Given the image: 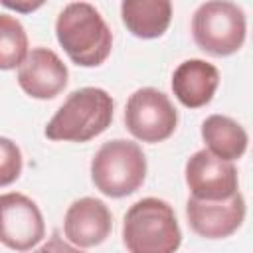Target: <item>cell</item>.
Masks as SVG:
<instances>
[{"mask_svg":"<svg viewBox=\"0 0 253 253\" xmlns=\"http://www.w3.org/2000/svg\"><path fill=\"white\" fill-rule=\"evenodd\" d=\"M55 38L79 67H99L113 49V34L101 12L89 2H71L59 12Z\"/></svg>","mask_w":253,"mask_h":253,"instance_id":"1","label":"cell"},{"mask_svg":"<svg viewBox=\"0 0 253 253\" xmlns=\"http://www.w3.org/2000/svg\"><path fill=\"white\" fill-rule=\"evenodd\" d=\"M113 111V97L105 89L81 87L67 95L43 132L55 142H87L111 126Z\"/></svg>","mask_w":253,"mask_h":253,"instance_id":"2","label":"cell"},{"mask_svg":"<svg viewBox=\"0 0 253 253\" xmlns=\"http://www.w3.org/2000/svg\"><path fill=\"white\" fill-rule=\"evenodd\" d=\"M123 243L128 253H176L182 231L174 208L160 198L134 202L123 217Z\"/></svg>","mask_w":253,"mask_h":253,"instance_id":"3","label":"cell"},{"mask_svg":"<svg viewBox=\"0 0 253 253\" xmlns=\"http://www.w3.org/2000/svg\"><path fill=\"white\" fill-rule=\"evenodd\" d=\"M146 178V156L138 142L115 138L99 146L91 160V180L109 198L134 194Z\"/></svg>","mask_w":253,"mask_h":253,"instance_id":"4","label":"cell"},{"mask_svg":"<svg viewBox=\"0 0 253 253\" xmlns=\"http://www.w3.org/2000/svg\"><path fill=\"white\" fill-rule=\"evenodd\" d=\"M245 34V12L241 6L227 0L204 2L192 16V36L196 45L213 57H227L239 51Z\"/></svg>","mask_w":253,"mask_h":253,"instance_id":"5","label":"cell"},{"mask_svg":"<svg viewBox=\"0 0 253 253\" xmlns=\"http://www.w3.org/2000/svg\"><path fill=\"white\" fill-rule=\"evenodd\" d=\"M125 126L136 140L156 144L174 134L178 111L166 93L154 87H140L126 101Z\"/></svg>","mask_w":253,"mask_h":253,"instance_id":"6","label":"cell"},{"mask_svg":"<svg viewBox=\"0 0 253 253\" xmlns=\"http://www.w3.org/2000/svg\"><path fill=\"white\" fill-rule=\"evenodd\" d=\"M45 237V223L38 204L20 194H0V243L12 251H32Z\"/></svg>","mask_w":253,"mask_h":253,"instance_id":"7","label":"cell"},{"mask_svg":"<svg viewBox=\"0 0 253 253\" xmlns=\"http://www.w3.org/2000/svg\"><path fill=\"white\" fill-rule=\"evenodd\" d=\"M190 198L204 202H223L239 192V176L233 162L221 160L206 148L194 152L184 168Z\"/></svg>","mask_w":253,"mask_h":253,"instance_id":"8","label":"cell"},{"mask_svg":"<svg viewBox=\"0 0 253 253\" xmlns=\"http://www.w3.org/2000/svg\"><path fill=\"white\" fill-rule=\"evenodd\" d=\"M69 81L67 65L49 47H32L18 67V85L32 99H53Z\"/></svg>","mask_w":253,"mask_h":253,"instance_id":"9","label":"cell"},{"mask_svg":"<svg viewBox=\"0 0 253 253\" xmlns=\"http://www.w3.org/2000/svg\"><path fill=\"white\" fill-rule=\"evenodd\" d=\"M186 219L194 233L206 239H223L233 235L245 219V200L241 192L223 202H204L188 198Z\"/></svg>","mask_w":253,"mask_h":253,"instance_id":"10","label":"cell"},{"mask_svg":"<svg viewBox=\"0 0 253 253\" xmlns=\"http://www.w3.org/2000/svg\"><path fill=\"white\" fill-rule=\"evenodd\" d=\"M113 229L111 210L103 200L85 196L67 208L63 215V233L67 241L79 249L101 245Z\"/></svg>","mask_w":253,"mask_h":253,"instance_id":"11","label":"cell"},{"mask_svg":"<svg viewBox=\"0 0 253 253\" xmlns=\"http://www.w3.org/2000/svg\"><path fill=\"white\" fill-rule=\"evenodd\" d=\"M219 85V71L206 59H186L172 73L174 97L188 109L206 107Z\"/></svg>","mask_w":253,"mask_h":253,"instance_id":"12","label":"cell"},{"mask_svg":"<svg viewBox=\"0 0 253 253\" xmlns=\"http://www.w3.org/2000/svg\"><path fill=\"white\" fill-rule=\"evenodd\" d=\"M121 20L134 38L154 40L168 30L172 4L168 0H125L121 4Z\"/></svg>","mask_w":253,"mask_h":253,"instance_id":"13","label":"cell"},{"mask_svg":"<svg viewBox=\"0 0 253 253\" xmlns=\"http://www.w3.org/2000/svg\"><path fill=\"white\" fill-rule=\"evenodd\" d=\"M200 132H202L206 150L221 160H227V162L239 160L247 150L249 136L245 128L231 117L210 115L202 123Z\"/></svg>","mask_w":253,"mask_h":253,"instance_id":"14","label":"cell"},{"mask_svg":"<svg viewBox=\"0 0 253 253\" xmlns=\"http://www.w3.org/2000/svg\"><path fill=\"white\" fill-rule=\"evenodd\" d=\"M28 34L16 16L0 14V71L16 69L28 55Z\"/></svg>","mask_w":253,"mask_h":253,"instance_id":"15","label":"cell"},{"mask_svg":"<svg viewBox=\"0 0 253 253\" xmlns=\"http://www.w3.org/2000/svg\"><path fill=\"white\" fill-rule=\"evenodd\" d=\"M24 168L20 146L6 136H0V188L14 184Z\"/></svg>","mask_w":253,"mask_h":253,"instance_id":"16","label":"cell"},{"mask_svg":"<svg viewBox=\"0 0 253 253\" xmlns=\"http://www.w3.org/2000/svg\"><path fill=\"white\" fill-rule=\"evenodd\" d=\"M32 253H85V251L79 249V247H75V245H71V243L65 241L57 231H53L51 237H49L42 247L34 249Z\"/></svg>","mask_w":253,"mask_h":253,"instance_id":"17","label":"cell"},{"mask_svg":"<svg viewBox=\"0 0 253 253\" xmlns=\"http://www.w3.org/2000/svg\"><path fill=\"white\" fill-rule=\"evenodd\" d=\"M2 6L10 8V10H16V12H22V14H28V12H34V10L42 8L43 2H10V0H2Z\"/></svg>","mask_w":253,"mask_h":253,"instance_id":"18","label":"cell"}]
</instances>
